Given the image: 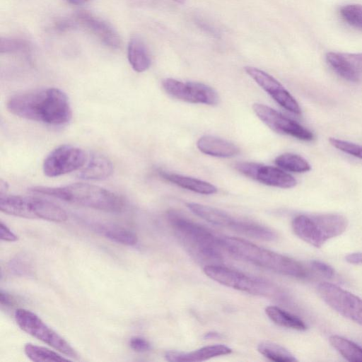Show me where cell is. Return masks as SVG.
Wrapping results in <instances>:
<instances>
[{
	"mask_svg": "<svg viewBox=\"0 0 362 362\" xmlns=\"http://www.w3.org/2000/svg\"><path fill=\"white\" fill-rule=\"evenodd\" d=\"M6 107L13 115L51 126L69 123L72 110L66 93L57 88L32 90L12 95Z\"/></svg>",
	"mask_w": 362,
	"mask_h": 362,
	"instance_id": "cell-1",
	"label": "cell"
},
{
	"mask_svg": "<svg viewBox=\"0 0 362 362\" xmlns=\"http://www.w3.org/2000/svg\"><path fill=\"white\" fill-rule=\"evenodd\" d=\"M30 191L106 212L119 213L125 206L123 198L117 194L88 183L77 182L60 187L35 186Z\"/></svg>",
	"mask_w": 362,
	"mask_h": 362,
	"instance_id": "cell-2",
	"label": "cell"
},
{
	"mask_svg": "<svg viewBox=\"0 0 362 362\" xmlns=\"http://www.w3.org/2000/svg\"><path fill=\"white\" fill-rule=\"evenodd\" d=\"M219 240L229 253L259 267L295 278H305L308 274L298 261L247 240L230 236L221 237Z\"/></svg>",
	"mask_w": 362,
	"mask_h": 362,
	"instance_id": "cell-3",
	"label": "cell"
},
{
	"mask_svg": "<svg viewBox=\"0 0 362 362\" xmlns=\"http://www.w3.org/2000/svg\"><path fill=\"white\" fill-rule=\"evenodd\" d=\"M167 217L177 238L193 255L208 260L222 258L219 238L207 228L174 211H168Z\"/></svg>",
	"mask_w": 362,
	"mask_h": 362,
	"instance_id": "cell-4",
	"label": "cell"
},
{
	"mask_svg": "<svg viewBox=\"0 0 362 362\" xmlns=\"http://www.w3.org/2000/svg\"><path fill=\"white\" fill-rule=\"evenodd\" d=\"M291 226L298 238L320 247L328 240L342 234L348 226V221L337 214L298 215L293 219Z\"/></svg>",
	"mask_w": 362,
	"mask_h": 362,
	"instance_id": "cell-5",
	"label": "cell"
},
{
	"mask_svg": "<svg viewBox=\"0 0 362 362\" xmlns=\"http://www.w3.org/2000/svg\"><path fill=\"white\" fill-rule=\"evenodd\" d=\"M0 210L6 214L26 218L52 222H63L67 219V214L62 208L35 197L0 194Z\"/></svg>",
	"mask_w": 362,
	"mask_h": 362,
	"instance_id": "cell-6",
	"label": "cell"
},
{
	"mask_svg": "<svg viewBox=\"0 0 362 362\" xmlns=\"http://www.w3.org/2000/svg\"><path fill=\"white\" fill-rule=\"evenodd\" d=\"M204 272L214 281L238 291L268 297L279 295L278 288L272 283L226 267L206 265Z\"/></svg>",
	"mask_w": 362,
	"mask_h": 362,
	"instance_id": "cell-7",
	"label": "cell"
},
{
	"mask_svg": "<svg viewBox=\"0 0 362 362\" xmlns=\"http://www.w3.org/2000/svg\"><path fill=\"white\" fill-rule=\"evenodd\" d=\"M17 325L25 332L43 341L66 356L76 358L77 353L59 334L30 310L18 308L15 312Z\"/></svg>",
	"mask_w": 362,
	"mask_h": 362,
	"instance_id": "cell-8",
	"label": "cell"
},
{
	"mask_svg": "<svg viewBox=\"0 0 362 362\" xmlns=\"http://www.w3.org/2000/svg\"><path fill=\"white\" fill-rule=\"evenodd\" d=\"M88 156L81 148L64 144L56 147L46 156L42 165L44 174L59 177L81 169Z\"/></svg>",
	"mask_w": 362,
	"mask_h": 362,
	"instance_id": "cell-9",
	"label": "cell"
},
{
	"mask_svg": "<svg viewBox=\"0 0 362 362\" xmlns=\"http://www.w3.org/2000/svg\"><path fill=\"white\" fill-rule=\"evenodd\" d=\"M322 299L340 315L362 325V299L327 282L317 286Z\"/></svg>",
	"mask_w": 362,
	"mask_h": 362,
	"instance_id": "cell-10",
	"label": "cell"
},
{
	"mask_svg": "<svg viewBox=\"0 0 362 362\" xmlns=\"http://www.w3.org/2000/svg\"><path fill=\"white\" fill-rule=\"evenodd\" d=\"M165 91L170 96L191 103L215 105L218 103V95L210 86L199 82H182L168 78L162 81Z\"/></svg>",
	"mask_w": 362,
	"mask_h": 362,
	"instance_id": "cell-11",
	"label": "cell"
},
{
	"mask_svg": "<svg viewBox=\"0 0 362 362\" xmlns=\"http://www.w3.org/2000/svg\"><path fill=\"white\" fill-rule=\"evenodd\" d=\"M252 109L256 115L274 132L303 141H309L314 139V134L310 130L267 105L255 103Z\"/></svg>",
	"mask_w": 362,
	"mask_h": 362,
	"instance_id": "cell-12",
	"label": "cell"
},
{
	"mask_svg": "<svg viewBox=\"0 0 362 362\" xmlns=\"http://www.w3.org/2000/svg\"><path fill=\"white\" fill-rule=\"evenodd\" d=\"M235 169L244 175L264 185L288 189L295 187L296 179L281 169L253 162H240Z\"/></svg>",
	"mask_w": 362,
	"mask_h": 362,
	"instance_id": "cell-13",
	"label": "cell"
},
{
	"mask_svg": "<svg viewBox=\"0 0 362 362\" xmlns=\"http://www.w3.org/2000/svg\"><path fill=\"white\" fill-rule=\"evenodd\" d=\"M245 71L279 105L292 113H301L298 102L276 78L256 67L247 66Z\"/></svg>",
	"mask_w": 362,
	"mask_h": 362,
	"instance_id": "cell-14",
	"label": "cell"
},
{
	"mask_svg": "<svg viewBox=\"0 0 362 362\" xmlns=\"http://www.w3.org/2000/svg\"><path fill=\"white\" fill-rule=\"evenodd\" d=\"M75 21L98 38L105 46L117 49L122 42L117 31L107 22L86 11H79L74 15Z\"/></svg>",
	"mask_w": 362,
	"mask_h": 362,
	"instance_id": "cell-15",
	"label": "cell"
},
{
	"mask_svg": "<svg viewBox=\"0 0 362 362\" xmlns=\"http://www.w3.org/2000/svg\"><path fill=\"white\" fill-rule=\"evenodd\" d=\"M326 60L329 66L344 79L358 82L362 79V53L328 52Z\"/></svg>",
	"mask_w": 362,
	"mask_h": 362,
	"instance_id": "cell-16",
	"label": "cell"
},
{
	"mask_svg": "<svg viewBox=\"0 0 362 362\" xmlns=\"http://www.w3.org/2000/svg\"><path fill=\"white\" fill-rule=\"evenodd\" d=\"M232 349L223 344H214L203 346L190 352L169 351L165 354V358L170 362H197L206 361L209 358L227 355Z\"/></svg>",
	"mask_w": 362,
	"mask_h": 362,
	"instance_id": "cell-17",
	"label": "cell"
},
{
	"mask_svg": "<svg viewBox=\"0 0 362 362\" xmlns=\"http://www.w3.org/2000/svg\"><path fill=\"white\" fill-rule=\"evenodd\" d=\"M113 173V165L105 156L93 153L88 156L84 166L80 169L78 177L87 180H102L108 178Z\"/></svg>",
	"mask_w": 362,
	"mask_h": 362,
	"instance_id": "cell-18",
	"label": "cell"
},
{
	"mask_svg": "<svg viewBox=\"0 0 362 362\" xmlns=\"http://www.w3.org/2000/svg\"><path fill=\"white\" fill-rule=\"evenodd\" d=\"M197 146L204 154L218 158H231L240 152L239 148L233 143L209 135L199 139Z\"/></svg>",
	"mask_w": 362,
	"mask_h": 362,
	"instance_id": "cell-19",
	"label": "cell"
},
{
	"mask_svg": "<svg viewBox=\"0 0 362 362\" xmlns=\"http://www.w3.org/2000/svg\"><path fill=\"white\" fill-rule=\"evenodd\" d=\"M158 174L165 180L198 194L208 195L217 192V188L214 185L199 179L163 170H159Z\"/></svg>",
	"mask_w": 362,
	"mask_h": 362,
	"instance_id": "cell-20",
	"label": "cell"
},
{
	"mask_svg": "<svg viewBox=\"0 0 362 362\" xmlns=\"http://www.w3.org/2000/svg\"><path fill=\"white\" fill-rule=\"evenodd\" d=\"M187 208L199 218L216 226L231 228L235 218L220 209L198 203H187Z\"/></svg>",
	"mask_w": 362,
	"mask_h": 362,
	"instance_id": "cell-21",
	"label": "cell"
},
{
	"mask_svg": "<svg viewBox=\"0 0 362 362\" xmlns=\"http://www.w3.org/2000/svg\"><path fill=\"white\" fill-rule=\"evenodd\" d=\"M127 58L132 69L139 73L146 71L151 66V59L146 45L136 37L132 38L127 47Z\"/></svg>",
	"mask_w": 362,
	"mask_h": 362,
	"instance_id": "cell-22",
	"label": "cell"
},
{
	"mask_svg": "<svg viewBox=\"0 0 362 362\" xmlns=\"http://www.w3.org/2000/svg\"><path fill=\"white\" fill-rule=\"evenodd\" d=\"M232 230L243 235L267 241L274 240L276 233L270 228L255 222L235 219Z\"/></svg>",
	"mask_w": 362,
	"mask_h": 362,
	"instance_id": "cell-23",
	"label": "cell"
},
{
	"mask_svg": "<svg viewBox=\"0 0 362 362\" xmlns=\"http://www.w3.org/2000/svg\"><path fill=\"white\" fill-rule=\"evenodd\" d=\"M265 313L279 326L299 331L307 329L306 325L300 318L277 306H267L265 308Z\"/></svg>",
	"mask_w": 362,
	"mask_h": 362,
	"instance_id": "cell-24",
	"label": "cell"
},
{
	"mask_svg": "<svg viewBox=\"0 0 362 362\" xmlns=\"http://www.w3.org/2000/svg\"><path fill=\"white\" fill-rule=\"evenodd\" d=\"M95 228L98 233L115 243L133 246L138 242L137 235L127 228L114 225H100Z\"/></svg>",
	"mask_w": 362,
	"mask_h": 362,
	"instance_id": "cell-25",
	"label": "cell"
},
{
	"mask_svg": "<svg viewBox=\"0 0 362 362\" xmlns=\"http://www.w3.org/2000/svg\"><path fill=\"white\" fill-rule=\"evenodd\" d=\"M330 344L346 360L362 361V347L344 337L333 335L329 339Z\"/></svg>",
	"mask_w": 362,
	"mask_h": 362,
	"instance_id": "cell-26",
	"label": "cell"
},
{
	"mask_svg": "<svg viewBox=\"0 0 362 362\" xmlns=\"http://www.w3.org/2000/svg\"><path fill=\"white\" fill-rule=\"evenodd\" d=\"M258 351L267 358L276 362H293L297 359L286 348L271 341H262L257 345Z\"/></svg>",
	"mask_w": 362,
	"mask_h": 362,
	"instance_id": "cell-27",
	"label": "cell"
},
{
	"mask_svg": "<svg viewBox=\"0 0 362 362\" xmlns=\"http://www.w3.org/2000/svg\"><path fill=\"white\" fill-rule=\"evenodd\" d=\"M274 163L279 168L293 173H305L310 170V165L299 155L286 153L276 158Z\"/></svg>",
	"mask_w": 362,
	"mask_h": 362,
	"instance_id": "cell-28",
	"label": "cell"
},
{
	"mask_svg": "<svg viewBox=\"0 0 362 362\" xmlns=\"http://www.w3.org/2000/svg\"><path fill=\"white\" fill-rule=\"evenodd\" d=\"M24 352L28 358L35 362H58L69 361L68 358L62 356L54 351L30 343L25 344Z\"/></svg>",
	"mask_w": 362,
	"mask_h": 362,
	"instance_id": "cell-29",
	"label": "cell"
},
{
	"mask_svg": "<svg viewBox=\"0 0 362 362\" xmlns=\"http://www.w3.org/2000/svg\"><path fill=\"white\" fill-rule=\"evenodd\" d=\"M340 15L349 25L362 30V5L351 4L340 8Z\"/></svg>",
	"mask_w": 362,
	"mask_h": 362,
	"instance_id": "cell-30",
	"label": "cell"
},
{
	"mask_svg": "<svg viewBox=\"0 0 362 362\" xmlns=\"http://www.w3.org/2000/svg\"><path fill=\"white\" fill-rule=\"evenodd\" d=\"M29 48L30 45L25 40L12 37H1L0 40V52L1 54L26 52Z\"/></svg>",
	"mask_w": 362,
	"mask_h": 362,
	"instance_id": "cell-31",
	"label": "cell"
},
{
	"mask_svg": "<svg viewBox=\"0 0 362 362\" xmlns=\"http://www.w3.org/2000/svg\"><path fill=\"white\" fill-rule=\"evenodd\" d=\"M10 270L18 276H32L33 266L26 255H18L10 261Z\"/></svg>",
	"mask_w": 362,
	"mask_h": 362,
	"instance_id": "cell-32",
	"label": "cell"
},
{
	"mask_svg": "<svg viewBox=\"0 0 362 362\" xmlns=\"http://www.w3.org/2000/svg\"><path fill=\"white\" fill-rule=\"evenodd\" d=\"M329 141L334 148L362 160L361 146L336 138H329Z\"/></svg>",
	"mask_w": 362,
	"mask_h": 362,
	"instance_id": "cell-33",
	"label": "cell"
},
{
	"mask_svg": "<svg viewBox=\"0 0 362 362\" xmlns=\"http://www.w3.org/2000/svg\"><path fill=\"white\" fill-rule=\"evenodd\" d=\"M130 347L135 351L144 352L151 349L149 341L142 337L135 336L129 340Z\"/></svg>",
	"mask_w": 362,
	"mask_h": 362,
	"instance_id": "cell-34",
	"label": "cell"
},
{
	"mask_svg": "<svg viewBox=\"0 0 362 362\" xmlns=\"http://www.w3.org/2000/svg\"><path fill=\"white\" fill-rule=\"evenodd\" d=\"M310 264L314 270L327 278H331L334 276V271L332 267L325 262L313 260L310 262Z\"/></svg>",
	"mask_w": 362,
	"mask_h": 362,
	"instance_id": "cell-35",
	"label": "cell"
},
{
	"mask_svg": "<svg viewBox=\"0 0 362 362\" xmlns=\"http://www.w3.org/2000/svg\"><path fill=\"white\" fill-rule=\"evenodd\" d=\"M0 238L2 240L14 242L18 239V237L14 234L2 221L0 224Z\"/></svg>",
	"mask_w": 362,
	"mask_h": 362,
	"instance_id": "cell-36",
	"label": "cell"
},
{
	"mask_svg": "<svg viewBox=\"0 0 362 362\" xmlns=\"http://www.w3.org/2000/svg\"><path fill=\"white\" fill-rule=\"evenodd\" d=\"M346 261L353 264H362V252H354L347 255Z\"/></svg>",
	"mask_w": 362,
	"mask_h": 362,
	"instance_id": "cell-37",
	"label": "cell"
},
{
	"mask_svg": "<svg viewBox=\"0 0 362 362\" xmlns=\"http://www.w3.org/2000/svg\"><path fill=\"white\" fill-rule=\"evenodd\" d=\"M0 301L1 305L6 306H11L14 303L12 296L2 290L0 291Z\"/></svg>",
	"mask_w": 362,
	"mask_h": 362,
	"instance_id": "cell-38",
	"label": "cell"
},
{
	"mask_svg": "<svg viewBox=\"0 0 362 362\" xmlns=\"http://www.w3.org/2000/svg\"><path fill=\"white\" fill-rule=\"evenodd\" d=\"M69 3L74 5H82L86 3L88 0H67Z\"/></svg>",
	"mask_w": 362,
	"mask_h": 362,
	"instance_id": "cell-39",
	"label": "cell"
},
{
	"mask_svg": "<svg viewBox=\"0 0 362 362\" xmlns=\"http://www.w3.org/2000/svg\"><path fill=\"white\" fill-rule=\"evenodd\" d=\"M219 337V334H217V333H214V332H211V333H207L205 334L204 336V338H214V337H218V338Z\"/></svg>",
	"mask_w": 362,
	"mask_h": 362,
	"instance_id": "cell-40",
	"label": "cell"
},
{
	"mask_svg": "<svg viewBox=\"0 0 362 362\" xmlns=\"http://www.w3.org/2000/svg\"><path fill=\"white\" fill-rule=\"evenodd\" d=\"M173 1H175V2L179 3V4H183L185 0H173Z\"/></svg>",
	"mask_w": 362,
	"mask_h": 362,
	"instance_id": "cell-41",
	"label": "cell"
}]
</instances>
